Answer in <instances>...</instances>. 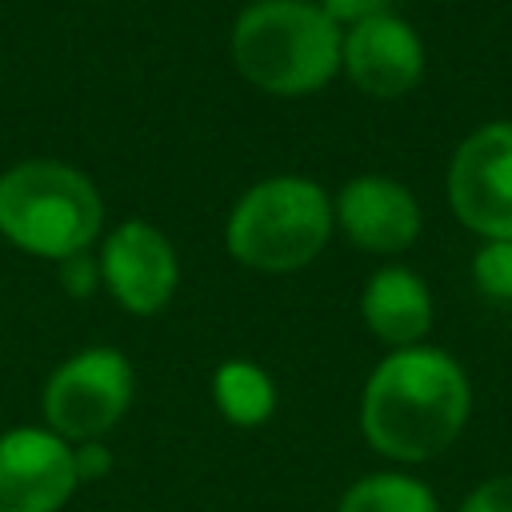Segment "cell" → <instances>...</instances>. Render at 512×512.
I'll return each mask as SVG.
<instances>
[{
	"label": "cell",
	"mask_w": 512,
	"mask_h": 512,
	"mask_svg": "<svg viewBox=\"0 0 512 512\" xmlns=\"http://www.w3.org/2000/svg\"><path fill=\"white\" fill-rule=\"evenodd\" d=\"M472 388L464 368L440 348H396L376 364L360 400V428L388 460H428L444 452L468 420Z\"/></svg>",
	"instance_id": "1"
},
{
	"label": "cell",
	"mask_w": 512,
	"mask_h": 512,
	"mask_svg": "<svg viewBox=\"0 0 512 512\" xmlns=\"http://www.w3.org/2000/svg\"><path fill=\"white\" fill-rule=\"evenodd\" d=\"M340 24L312 0H256L236 16V68L264 92L304 96L340 72Z\"/></svg>",
	"instance_id": "2"
},
{
	"label": "cell",
	"mask_w": 512,
	"mask_h": 512,
	"mask_svg": "<svg viewBox=\"0 0 512 512\" xmlns=\"http://www.w3.org/2000/svg\"><path fill=\"white\" fill-rule=\"evenodd\" d=\"M104 220L96 184L60 160H24L0 176V232L44 260L88 252Z\"/></svg>",
	"instance_id": "3"
},
{
	"label": "cell",
	"mask_w": 512,
	"mask_h": 512,
	"mask_svg": "<svg viewBox=\"0 0 512 512\" xmlns=\"http://www.w3.org/2000/svg\"><path fill=\"white\" fill-rule=\"evenodd\" d=\"M336 216L316 180L272 176L248 188L228 216V252L256 272H296L320 256Z\"/></svg>",
	"instance_id": "4"
},
{
	"label": "cell",
	"mask_w": 512,
	"mask_h": 512,
	"mask_svg": "<svg viewBox=\"0 0 512 512\" xmlns=\"http://www.w3.org/2000/svg\"><path fill=\"white\" fill-rule=\"evenodd\" d=\"M132 400V368L116 348H88L64 360L44 388V416L68 444L100 440Z\"/></svg>",
	"instance_id": "5"
},
{
	"label": "cell",
	"mask_w": 512,
	"mask_h": 512,
	"mask_svg": "<svg viewBox=\"0 0 512 512\" xmlns=\"http://www.w3.org/2000/svg\"><path fill=\"white\" fill-rule=\"evenodd\" d=\"M448 204L484 240H512V124L496 120L460 140L448 164Z\"/></svg>",
	"instance_id": "6"
},
{
	"label": "cell",
	"mask_w": 512,
	"mask_h": 512,
	"mask_svg": "<svg viewBox=\"0 0 512 512\" xmlns=\"http://www.w3.org/2000/svg\"><path fill=\"white\" fill-rule=\"evenodd\" d=\"M76 484L72 444L52 428L0 436V512H56Z\"/></svg>",
	"instance_id": "7"
},
{
	"label": "cell",
	"mask_w": 512,
	"mask_h": 512,
	"mask_svg": "<svg viewBox=\"0 0 512 512\" xmlns=\"http://www.w3.org/2000/svg\"><path fill=\"white\" fill-rule=\"evenodd\" d=\"M100 276L124 312L152 316L172 300L180 268L164 232H156L144 220H128L104 240Z\"/></svg>",
	"instance_id": "8"
},
{
	"label": "cell",
	"mask_w": 512,
	"mask_h": 512,
	"mask_svg": "<svg viewBox=\"0 0 512 512\" xmlns=\"http://www.w3.org/2000/svg\"><path fill=\"white\" fill-rule=\"evenodd\" d=\"M340 68L348 72V80L360 92L392 100V96H404L420 84L424 44L408 20H400L396 12H384L372 20H360L344 32Z\"/></svg>",
	"instance_id": "9"
},
{
	"label": "cell",
	"mask_w": 512,
	"mask_h": 512,
	"mask_svg": "<svg viewBox=\"0 0 512 512\" xmlns=\"http://www.w3.org/2000/svg\"><path fill=\"white\" fill-rule=\"evenodd\" d=\"M344 236L364 252H404L420 236V204L392 176H356L332 204Z\"/></svg>",
	"instance_id": "10"
},
{
	"label": "cell",
	"mask_w": 512,
	"mask_h": 512,
	"mask_svg": "<svg viewBox=\"0 0 512 512\" xmlns=\"http://www.w3.org/2000/svg\"><path fill=\"white\" fill-rule=\"evenodd\" d=\"M360 312L372 336H380L392 348H412L432 328V292L412 268L388 264L372 272V280L364 284Z\"/></svg>",
	"instance_id": "11"
},
{
	"label": "cell",
	"mask_w": 512,
	"mask_h": 512,
	"mask_svg": "<svg viewBox=\"0 0 512 512\" xmlns=\"http://www.w3.org/2000/svg\"><path fill=\"white\" fill-rule=\"evenodd\" d=\"M212 400H216V408L232 424L252 428V424H264L272 416V408H276V384L252 360H224L212 372Z\"/></svg>",
	"instance_id": "12"
},
{
	"label": "cell",
	"mask_w": 512,
	"mask_h": 512,
	"mask_svg": "<svg viewBox=\"0 0 512 512\" xmlns=\"http://www.w3.org/2000/svg\"><path fill=\"white\" fill-rule=\"evenodd\" d=\"M336 512H436V500L428 484L404 476V472H376L356 480Z\"/></svg>",
	"instance_id": "13"
},
{
	"label": "cell",
	"mask_w": 512,
	"mask_h": 512,
	"mask_svg": "<svg viewBox=\"0 0 512 512\" xmlns=\"http://www.w3.org/2000/svg\"><path fill=\"white\" fill-rule=\"evenodd\" d=\"M472 280L492 304H512V240H484L472 256Z\"/></svg>",
	"instance_id": "14"
},
{
	"label": "cell",
	"mask_w": 512,
	"mask_h": 512,
	"mask_svg": "<svg viewBox=\"0 0 512 512\" xmlns=\"http://www.w3.org/2000/svg\"><path fill=\"white\" fill-rule=\"evenodd\" d=\"M460 512H512V472L476 484V488L464 496Z\"/></svg>",
	"instance_id": "15"
},
{
	"label": "cell",
	"mask_w": 512,
	"mask_h": 512,
	"mask_svg": "<svg viewBox=\"0 0 512 512\" xmlns=\"http://www.w3.org/2000/svg\"><path fill=\"white\" fill-rule=\"evenodd\" d=\"M320 8H324L340 28H352V24H360V20H372V16L392 12V0H320Z\"/></svg>",
	"instance_id": "16"
},
{
	"label": "cell",
	"mask_w": 512,
	"mask_h": 512,
	"mask_svg": "<svg viewBox=\"0 0 512 512\" xmlns=\"http://www.w3.org/2000/svg\"><path fill=\"white\" fill-rule=\"evenodd\" d=\"M60 264H64V268H60V284H64L72 296H88V292L96 288L100 264H92V260H88V252H76V256L60 260Z\"/></svg>",
	"instance_id": "17"
},
{
	"label": "cell",
	"mask_w": 512,
	"mask_h": 512,
	"mask_svg": "<svg viewBox=\"0 0 512 512\" xmlns=\"http://www.w3.org/2000/svg\"><path fill=\"white\" fill-rule=\"evenodd\" d=\"M72 460H76V480H92V476H104L112 468V452L100 440L72 444Z\"/></svg>",
	"instance_id": "18"
}]
</instances>
